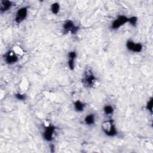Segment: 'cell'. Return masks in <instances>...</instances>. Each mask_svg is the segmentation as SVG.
<instances>
[{
	"label": "cell",
	"instance_id": "cell-1",
	"mask_svg": "<svg viewBox=\"0 0 153 153\" xmlns=\"http://www.w3.org/2000/svg\"><path fill=\"white\" fill-rule=\"evenodd\" d=\"M102 128L104 133L109 136H115L117 133L114 121L113 120H108L104 121L102 123Z\"/></svg>",
	"mask_w": 153,
	"mask_h": 153
},
{
	"label": "cell",
	"instance_id": "cell-2",
	"mask_svg": "<svg viewBox=\"0 0 153 153\" xmlns=\"http://www.w3.org/2000/svg\"><path fill=\"white\" fill-rule=\"evenodd\" d=\"M96 81V78L92 72L90 70L86 71L83 76L82 79V82L85 87H91L93 86Z\"/></svg>",
	"mask_w": 153,
	"mask_h": 153
},
{
	"label": "cell",
	"instance_id": "cell-3",
	"mask_svg": "<svg viewBox=\"0 0 153 153\" xmlns=\"http://www.w3.org/2000/svg\"><path fill=\"white\" fill-rule=\"evenodd\" d=\"M63 28L64 33L65 34H68V33H70L71 34H75L79 29V28L75 26L74 22L70 20L67 21L64 23Z\"/></svg>",
	"mask_w": 153,
	"mask_h": 153
},
{
	"label": "cell",
	"instance_id": "cell-4",
	"mask_svg": "<svg viewBox=\"0 0 153 153\" xmlns=\"http://www.w3.org/2000/svg\"><path fill=\"white\" fill-rule=\"evenodd\" d=\"M129 20V18H127L126 16H123V15H121V16H118L115 20L113 21L111 25V28L113 29H117L125 23H128Z\"/></svg>",
	"mask_w": 153,
	"mask_h": 153
},
{
	"label": "cell",
	"instance_id": "cell-5",
	"mask_svg": "<svg viewBox=\"0 0 153 153\" xmlns=\"http://www.w3.org/2000/svg\"><path fill=\"white\" fill-rule=\"evenodd\" d=\"M28 16V8L25 7L20 8L16 13V17H15V22L17 23H21Z\"/></svg>",
	"mask_w": 153,
	"mask_h": 153
},
{
	"label": "cell",
	"instance_id": "cell-6",
	"mask_svg": "<svg viewBox=\"0 0 153 153\" xmlns=\"http://www.w3.org/2000/svg\"><path fill=\"white\" fill-rule=\"evenodd\" d=\"M56 127L53 125H50L45 128L43 133L44 139L47 141H52L53 138V135L55 133Z\"/></svg>",
	"mask_w": 153,
	"mask_h": 153
},
{
	"label": "cell",
	"instance_id": "cell-7",
	"mask_svg": "<svg viewBox=\"0 0 153 153\" xmlns=\"http://www.w3.org/2000/svg\"><path fill=\"white\" fill-rule=\"evenodd\" d=\"M126 47L130 51L136 53H140L142 50V45L140 43H135L131 40H129L126 43Z\"/></svg>",
	"mask_w": 153,
	"mask_h": 153
},
{
	"label": "cell",
	"instance_id": "cell-8",
	"mask_svg": "<svg viewBox=\"0 0 153 153\" xmlns=\"http://www.w3.org/2000/svg\"><path fill=\"white\" fill-rule=\"evenodd\" d=\"M4 60L7 64L11 65L18 62V57L13 52L9 51L4 55Z\"/></svg>",
	"mask_w": 153,
	"mask_h": 153
},
{
	"label": "cell",
	"instance_id": "cell-9",
	"mask_svg": "<svg viewBox=\"0 0 153 153\" xmlns=\"http://www.w3.org/2000/svg\"><path fill=\"white\" fill-rule=\"evenodd\" d=\"M13 3L10 1H0V11L1 13L6 12L11 8Z\"/></svg>",
	"mask_w": 153,
	"mask_h": 153
},
{
	"label": "cell",
	"instance_id": "cell-10",
	"mask_svg": "<svg viewBox=\"0 0 153 153\" xmlns=\"http://www.w3.org/2000/svg\"><path fill=\"white\" fill-rule=\"evenodd\" d=\"M85 105L80 101H76L74 103V108L75 110L78 112L83 111L84 110Z\"/></svg>",
	"mask_w": 153,
	"mask_h": 153
},
{
	"label": "cell",
	"instance_id": "cell-11",
	"mask_svg": "<svg viewBox=\"0 0 153 153\" xmlns=\"http://www.w3.org/2000/svg\"><path fill=\"white\" fill-rule=\"evenodd\" d=\"M95 115L93 114H89L87 115L84 119L86 124L87 125H92L95 123Z\"/></svg>",
	"mask_w": 153,
	"mask_h": 153
},
{
	"label": "cell",
	"instance_id": "cell-12",
	"mask_svg": "<svg viewBox=\"0 0 153 153\" xmlns=\"http://www.w3.org/2000/svg\"><path fill=\"white\" fill-rule=\"evenodd\" d=\"M51 11L54 14H57L60 11V6L58 3H55L52 4L51 6Z\"/></svg>",
	"mask_w": 153,
	"mask_h": 153
},
{
	"label": "cell",
	"instance_id": "cell-13",
	"mask_svg": "<svg viewBox=\"0 0 153 153\" xmlns=\"http://www.w3.org/2000/svg\"><path fill=\"white\" fill-rule=\"evenodd\" d=\"M104 112L107 115H110L112 114L114 112V108H113V106L111 105H106L103 108Z\"/></svg>",
	"mask_w": 153,
	"mask_h": 153
},
{
	"label": "cell",
	"instance_id": "cell-14",
	"mask_svg": "<svg viewBox=\"0 0 153 153\" xmlns=\"http://www.w3.org/2000/svg\"><path fill=\"white\" fill-rule=\"evenodd\" d=\"M137 22V18L135 16H133L131 18H129V23H130V25H132V26H136V23Z\"/></svg>",
	"mask_w": 153,
	"mask_h": 153
},
{
	"label": "cell",
	"instance_id": "cell-15",
	"mask_svg": "<svg viewBox=\"0 0 153 153\" xmlns=\"http://www.w3.org/2000/svg\"><path fill=\"white\" fill-rule=\"evenodd\" d=\"M68 66L71 70H74L75 67V59H69L68 60Z\"/></svg>",
	"mask_w": 153,
	"mask_h": 153
},
{
	"label": "cell",
	"instance_id": "cell-16",
	"mask_svg": "<svg viewBox=\"0 0 153 153\" xmlns=\"http://www.w3.org/2000/svg\"><path fill=\"white\" fill-rule=\"evenodd\" d=\"M16 98L19 101H24L26 99V96L23 94H20V93H17L15 95Z\"/></svg>",
	"mask_w": 153,
	"mask_h": 153
},
{
	"label": "cell",
	"instance_id": "cell-17",
	"mask_svg": "<svg viewBox=\"0 0 153 153\" xmlns=\"http://www.w3.org/2000/svg\"><path fill=\"white\" fill-rule=\"evenodd\" d=\"M152 99L151 98L149 101L148 102L147 105V109L149 111H150V112L152 113Z\"/></svg>",
	"mask_w": 153,
	"mask_h": 153
},
{
	"label": "cell",
	"instance_id": "cell-18",
	"mask_svg": "<svg viewBox=\"0 0 153 153\" xmlns=\"http://www.w3.org/2000/svg\"><path fill=\"white\" fill-rule=\"evenodd\" d=\"M76 57V53L75 52L72 51L70 52L68 54V58L69 59H75V58Z\"/></svg>",
	"mask_w": 153,
	"mask_h": 153
}]
</instances>
